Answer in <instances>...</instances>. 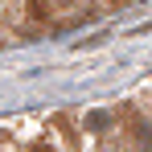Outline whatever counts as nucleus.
Returning a JSON list of instances; mask_svg holds the SVG:
<instances>
[{
    "instance_id": "nucleus-1",
    "label": "nucleus",
    "mask_w": 152,
    "mask_h": 152,
    "mask_svg": "<svg viewBox=\"0 0 152 152\" xmlns=\"http://www.w3.org/2000/svg\"><path fill=\"white\" fill-rule=\"evenodd\" d=\"M86 127H107V115H103V111H91V115H86Z\"/></svg>"
},
{
    "instance_id": "nucleus-2",
    "label": "nucleus",
    "mask_w": 152,
    "mask_h": 152,
    "mask_svg": "<svg viewBox=\"0 0 152 152\" xmlns=\"http://www.w3.org/2000/svg\"><path fill=\"white\" fill-rule=\"evenodd\" d=\"M37 152H50V148H37Z\"/></svg>"
}]
</instances>
